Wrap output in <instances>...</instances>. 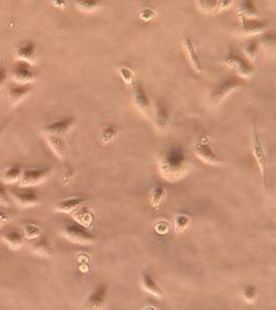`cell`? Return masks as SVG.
<instances>
[{
  "mask_svg": "<svg viewBox=\"0 0 276 310\" xmlns=\"http://www.w3.org/2000/svg\"><path fill=\"white\" fill-rule=\"evenodd\" d=\"M50 168H40V169H27L23 170L22 175L19 180L21 188H34L41 184L47 176L50 174Z\"/></svg>",
  "mask_w": 276,
  "mask_h": 310,
  "instance_id": "6",
  "label": "cell"
},
{
  "mask_svg": "<svg viewBox=\"0 0 276 310\" xmlns=\"http://www.w3.org/2000/svg\"><path fill=\"white\" fill-rule=\"evenodd\" d=\"M199 8L205 13H217L221 10L220 2H199Z\"/></svg>",
  "mask_w": 276,
  "mask_h": 310,
  "instance_id": "32",
  "label": "cell"
},
{
  "mask_svg": "<svg viewBox=\"0 0 276 310\" xmlns=\"http://www.w3.org/2000/svg\"><path fill=\"white\" fill-rule=\"evenodd\" d=\"M32 90H33L32 85H20V84L12 85L9 89V97L11 103L13 105H18L25 98H27V96L32 92Z\"/></svg>",
  "mask_w": 276,
  "mask_h": 310,
  "instance_id": "21",
  "label": "cell"
},
{
  "mask_svg": "<svg viewBox=\"0 0 276 310\" xmlns=\"http://www.w3.org/2000/svg\"><path fill=\"white\" fill-rule=\"evenodd\" d=\"M182 46H183L184 51H186V53H187L186 55H187V57H188V59H189V61H190L192 69H193L196 73L202 74L203 71H204V69H203V66H202L201 61H200V59H199V56H198V54H197V52H196V49H195V47H194L193 42H192L189 38H184V39L182 40Z\"/></svg>",
  "mask_w": 276,
  "mask_h": 310,
  "instance_id": "15",
  "label": "cell"
},
{
  "mask_svg": "<svg viewBox=\"0 0 276 310\" xmlns=\"http://www.w3.org/2000/svg\"><path fill=\"white\" fill-rule=\"evenodd\" d=\"M243 52L245 54V58L248 59L250 64H254L258 59L259 53V43L257 41H249L243 46Z\"/></svg>",
  "mask_w": 276,
  "mask_h": 310,
  "instance_id": "27",
  "label": "cell"
},
{
  "mask_svg": "<svg viewBox=\"0 0 276 310\" xmlns=\"http://www.w3.org/2000/svg\"><path fill=\"white\" fill-rule=\"evenodd\" d=\"M223 64L230 69L235 70L238 75L245 80H250L254 74V67L245 57H242L237 51L232 49L227 57L223 60Z\"/></svg>",
  "mask_w": 276,
  "mask_h": 310,
  "instance_id": "2",
  "label": "cell"
},
{
  "mask_svg": "<svg viewBox=\"0 0 276 310\" xmlns=\"http://www.w3.org/2000/svg\"><path fill=\"white\" fill-rule=\"evenodd\" d=\"M11 219L12 217L8 213L0 211V229L6 226L7 224H9L11 222Z\"/></svg>",
  "mask_w": 276,
  "mask_h": 310,
  "instance_id": "38",
  "label": "cell"
},
{
  "mask_svg": "<svg viewBox=\"0 0 276 310\" xmlns=\"http://www.w3.org/2000/svg\"><path fill=\"white\" fill-rule=\"evenodd\" d=\"M119 74H120V77L122 79V81H124L126 84H133L134 81H135V76H134V73L128 69V68H121L119 70Z\"/></svg>",
  "mask_w": 276,
  "mask_h": 310,
  "instance_id": "33",
  "label": "cell"
},
{
  "mask_svg": "<svg viewBox=\"0 0 276 310\" xmlns=\"http://www.w3.org/2000/svg\"><path fill=\"white\" fill-rule=\"evenodd\" d=\"M118 136V130L114 127H108L106 128L100 136V141L104 145H108L112 143Z\"/></svg>",
  "mask_w": 276,
  "mask_h": 310,
  "instance_id": "30",
  "label": "cell"
},
{
  "mask_svg": "<svg viewBox=\"0 0 276 310\" xmlns=\"http://www.w3.org/2000/svg\"><path fill=\"white\" fill-rule=\"evenodd\" d=\"M0 206H10L8 191L4 183H0Z\"/></svg>",
  "mask_w": 276,
  "mask_h": 310,
  "instance_id": "35",
  "label": "cell"
},
{
  "mask_svg": "<svg viewBox=\"0 0 276 310\" xmlns=\"http://www.w3.org/2000/svg\"><path fill=\"white\" fill-rule=\"evenodd\" d=\"M33 253L42 258H50L53 255V250L51 246V242L45 236H41L38 238L37 242L34 245Z\"/></svg>",
  "mask_w": 276,
  "mask_h": 310,
  "instance_id": "22",
  "label": "cell"
},
{
  "mask_svg": "<svg viewBox=\"0 0 276 310\" xmlns=\"http://www.w3.org/2000/svg\"><path fill=\"white\" fill-rule=\"evenodd\" d=\"M192 219L188 214L180 213L175 216L174 219V231L176 234H181L190 227Z\"/></svg>",
  "mask_w": 276,
  "mask_h": 310,
  "instance_id": "26",
  "label": "cell"
},
{
  "mask_svg": "<svg viewBox=\"0 0 276 310\" xmlns=\"http://www.w3.org/2000/svg\"><path fill=\"white\" fill-rule=\"evenodd\" d=\"M259 15L258 10L253 2H244L241 3L240 8L238 10V16L254 19Z\"/></svg>",
  "mask_w": 276,
  "mask_h": 310,
  "instance_id": "28",
  "label": "cell"
},
{
  "mask_svg": "<svg viewBox=\"0 0 276 310\" xmlns=\"http://www.w3.org/2000/svg\"><path fill=\"white\" fill-rule=\"evenodd\" d=\"M133 101L137 108V110L145 115L146 117H150L152 112V105L149 97L142 85L138 84L135 86L133 91Z\"/></svg>",
  "mask_w": 276,
  "mask_h": 310,
  "instance_id": "11",
  "label": "cell"
},
{
  "mask_svg": "<svg viewBox=\"0 0 276 310\" xmlns=\"http://www.w3.org/2000/svg\"><path fill=\"white\" fill-rule=\"evenodd\" d=\"M240 18V31L243 35H257L264 31L268 27V22L257 20V19H251V18Z\"/></svg>",
  "mask_w": 276,
  "mask_h": 310,
  "instance_id": "13",
  "label": "cell"
},
{
  "mask_svg": "<svg viewBox=\"0 0 276 310\" xmlns=\"http://www.w3.org/2000/svg\"><path fill=\"white\" fill-rule=\"evenodd\" d=\"M195 153L197 157L208 165H219L221 163L220 158L210 147L209 139L207 137H201L195 142Z\"/></svg>",
  "mask_w": 276,
  "mask_h": 310,
  "instance_id": "8",
  "label": "cell"
},
{
  "mask_svg": "<svg viewBox=\"0 0 276 310\" xmlns=\"http://www.w3.org/2000/svg\"><path fill=\"white\" fill-rule=\"evenodd\" d=\"M74 124V119L73 118H64L59 119L57 121H54L50 123L49 126L45 128V134L49 135H56V136H61L63 137L66 133H68Z\"/></svg>",
  "mask_w": 276,
  "mask_h": 310,
  "instance_id": "16",
  "label": "cell"
},
{
  "mask_svg": "<svg viewBox=\"0 0 276 310\" xmlns=\"http://www.w3.org/2000/svg\"><path fill=\"white\" fill-rule=\"evenodd\" d=\"M100 6L99 2H80L77 4L79 10L83 12H92L98 9Z\"/></svg>",
  "mask_w": 276,
  "mask_h": 310,
  "instance_id": "34",
  "label": "cell"
},
{
  "mask_svg": "<svg viewBox=\"0 0 276 310\" xmlns=\"http://www.w3.org/2000/svg\"><path fill=\"white\" fill-rule=\"evenodd\" d=\"M47 142L51 148V150L54 152L56 157L60 160H64L67 155V145L64 140V138L61 136H56V135H49L45 134Z\"/></svg>",
  "mask_w": 276,
  "mask_h": 310,
  "instance_id": "18",
  "label": "cell"
},
{
  "mask_svg": "<svg viewBox=\"0 0 276 310\" xmlns=\"http://www.w3.org/2000/svg\"><path fill=\"white\" fill-rule=\"evenodd\" d=\"M108 310H115V309H114V308H109Z\"/></svg>",
  "mask_w": 276,
  "mask_h": 310,
  "instance_id": "41",
  "label": "cell"
},
{
  "mask_svg": "<svg viewBox=\"0 0 276 310\" xmlns=\"http://www.w3.org/2000/svg\"><path fill=\"white\" fill-rule=\"evenodd\" d=\"M61 234L69 242L78 245H91L96 241L95 236L90 233L88 229L77 223L67 225Z\"/></svg>",
  "mask_w": 276,
  "mask_h": 310,
  "instance_id": "3",
  "label": "cell"
},
{
  "mask_svg": "<svg viewBox=\"0 0 276 310\" xmlns=\"http://www.w3.org/2000/svg\"><path fill=\"white\" fill-rule=\"evenodd\" d=\"M2 133H3V129H0V136H2Z\"/></svg>",
  "mask_w": 276,
  "mask_h": 310,
  "instance_id": "40",
  "label": "cell"
},
{
  "mask_svg": "<svg viewBox=\"0 0 276 310\" xmlns=\"http://www.w3.org/2000/svg\"><path fill=\"white\" fill-rule=\"evenodd\" d=\"M4 242L13 251H18L25 242V236L18 230L6 231L2 236Z\"/></svg>",
  "mask_w": 276,
  "mask_h": 310,
  "instance_id": "20",
  "label": "cell"
},
{
  "mask_svg": "<svg viewBox=\"0 0 276 310\" xmlns=\"http://www.w3.org/2000/svg\"><path fill=\"white\" fill-rule=\"evenodd\" d=\"M53 6L59 9H65L67 7V3L66 2H52Z\"/></svg>",
  "mask_w": 276,
  "mask_h": 310,
  "instance_id": "39",
  "label": "cell"
},
{
  "mask_svg": "<svg viewBox=\"0 0 276 310\" xmlns=\"http://www.w3.org/2000/svg\"><path fill=\"white\" fill-rule=\"evenodd\" d=\"M156 126L160 131H166L170 126V113L167 105L159 100L156 111Z\"/></svg>",
  "mask_w": 276,
  "mask_h": 310,
  "instance_id": "19",
  "label": "cell"
},
{
  "mask_svg": "<svg viewBox=\"0 0 276 310\" xmlns=\"http://www.w3.org/2000/svg\"><path fill=\"white\" fill-rule=\"evenodd\" d=\"M37 45L34 42H26L18 47L16 52L17 59L34 67L37 60Z\"/></svg>",
  "mask_w": 276,
  "mask_h": 310,
  "instance_id": "14",
  "label": "cell"
},
{
  "mask_svg": "<svg viewBox=\"0 0 276 310\" xmlns=\"http://www.w3.org/2000/svg\"><path fill=\"white\" fill-rule=\"evenodd\" d=\"M141 283V288L143 291H145L147 294L150 296H153L156 298H163L164 297V291L157 282V279L155 278L150 272L145 271L141 274L140 278Z\"/></svg>",
  "mask_w": 276,
  "mask_h": 310,
  "instance_id": "12",
  "label": "cell"
},
{
  "mask_svg": "<svg viewBox=\"0 0 276 310\" xmlns=\"http://www.w3.org/2000/svg\"><path fill=\"white\" fill-rule=\"evenodd\" d=\"M74 219L76 220L77 224L83 226L86 229H91L92 225H94V216H92V213L84 206H82L81 208H79L78 210H76L73 213Z\"/></svg>",
  "mask_w": 276,
  "mask_h": 310,
  "instance_id": "23",
  "label": "cell"
},
{
  "mask_svg": "<svg viewBox=\"0 0 276 310\" xmlns=\"http://www.w3.org/2000/svg\"><path fill=\"white\" fill-rule=\"evenodd\" d=\"M242 297L245 302L255 303L258 298V291L254 286H245L242 290Z\"/></svg>",
  "mask_w": 276,
  "mask_h": 310,
  "instance_id": "31",
  "label": "cell"
},
{
  "mask_svg": "<svg viewBox=\"0 0 276 310\" xmlns=\"http://www.w3.org/2000/svg\"><path fill=\"white\" fill-rule=\"evenodd\" d=\"M42 229L41 227L35 225V224H26L23 228V234L25 236V239L28 240H34L38 239L42 236Z\"/></svg>",
  "mask_w": 276,
  "mask_h": 310,
  "instance_id": "29",
  "label": "cell"
},
{
  "mask_svg": "<svg viewBox=\"0 0 276 310\" xmlns=\"http://www.w3.org/2000/svg\"><path fill=\"white\" fill-rule=\"evenodd\" d=\"M252 150L254 158L256 160V163L258 165V168L260 170V174L262 177L263 183L266 185V167H267V157L265 149L262 145V142L260 140L258 130H257V124L254 122V138H253V144H252Z\"/></svg>",
  "mask_w": 276,
  "mask_h": 310,
  "instance_id": "5",
  "label": "cell"
},
{
  "mask_svg": "<svg viewBox=\"0 0 276 310\" xmlns=\"http://www.w3.org/2000/svg\"><path fill=\"white\" fill-rule=\"evenodd\" d=\"M11 196L21 207H34L41 203L39 193L34 188H21L11 191Z\"/></svg>",
  "mask_w": 276,
  "mask_h": 310,
  "instance_id": "7",
  "label": "cell"
},
{
  "mask_svg": "<svg viewBox=\"0 0 276 310\" xmlns=\"http://www.w3.org/2000/svg\"><path fill=\"white\" fill-rule=\"evenodd\" d=\"M108 296V288L106 285H100L88 296L84 310H103Z\"/></svg>",
  "mask_w": 276,
  "mask_h": 310,
  "instance_id": "10",
  "label": "cell"
},
{
  "mask_svg": "<svg viewBox=\"0 0 276 310\" xmlns=\"http://www.w3.org/2000/svg\"><path fill=\"white\" fill-rule=\"evenodd\" d=\"M8 81V71L4 65H0V89H2Z\"/></svg>",
  "mask_w": 276,
  "mask_h": 310,
  "instance_id": "37",
  "label": "cell"
},
{
  "mask_svg": "<svg viewBox=\"0 0 276 310\" xmlns=\"http://www.w3.org/2000/svg\"><path fill=\"white\" fill-rule=\"evenodd\" d=\"M139 16H140L141 20H143L145 22H150L156 18V12L151 9H144L143 11L140 12Z\"/></svg>",
  "mask_w": 276,
  "mask_h": 310,
  "instance_id": "36",
  "label": "cell"
},
{
  "mask_svg": "<svg viewBox=\"0 0 276 310\" xmlns=\"http://www.w3.org/2000/svg\"><path fill=\"white\" fill-rule=\"evenodd\" d=\"M85 202H86V200L84 198H81V197L68 198L66 200L61 201L54 208V210L56 212H59V213H67V214L71 213V214H73L76 210H78L79 208L84 206Z\"/></svg>",
  "mask_w": 276,
  "mask_h": 310,
  "instance_id": "17",
  "label": "cell"
},
{
  "mask_svg": "<svg viewBox=\"0 0 276 310\" xmlns=\"http://www.w3.org/2000/svg\"><path fill=\"white\" fill-rule=\"evenodd\" d=\"M243 85V80L238 77H230L222 81L211 93V103L213 106L220 107L231 93Z\"/></svg>",
  "mask_w": 276,
  "mask_h": 310,
  "instance_id": "4",
  "label": "cell"
},
{
  "mask_svg": "<svg viewBox=\"0 0 276 310\" xmlns=\"http://www.w3.org/2000/svg\"><path fill=\"white\" fill-rule=\"evenodd\" d=\"M22 172H23V170L20 166L10 167L7 170H5L3 173V175H2L3 181L7 184H14L16 182H19Z\"/></svg>",
  "mask_w": 276,
  "mask_h": 310,
  "instance_id": "25",
  "label": "cell"
},
{
  "mask_svg": "<svg viewBox=\"0 0 276 310\" xmlns=\"http://www.w3.org/2000/svg\"><path fill=\"white\" fill-rule=\"evenodd\" d=\"M12 78L16 84L30 85L36 81V74L32 66L17 60L12 68Z\"/></svg>",
  "mask_w": 276,
  "mask_h": 310,
  "instance_id": "9",
  "label": "cell"
},
{
  "mask_svg": "<svg viewBox=\"0 0 276 310\" xmlns=\"http://www.w3.org/2000/svg\"><path fill=\"white\" fill-rule=\"evenodd\" d=\"M189 168V158L182 147L169 149L160 161V173L167 181L180 179Z\"/></svg>",
  "mask_w": 276,
  "mask_h": 310,
  "instance_id": "1",
  "label": "cell"
},
{
  "mask_svg": "<svg viewBox=\"0 0 276 310\" xmlns=\"http://www.w3.org/2000/svg\"><path fill=\"white\" fill-rule=\"evenodd\" d=\"M167 197V192L166 190L163 188V186L157 185L155 189L151 191L150 194V204L153 208L159 209L162 204L164 203L165 199Z\"/></svg>",
  "mask_w": 276,
  "mask_h": 310,
  "instance_id": "24",
  "label": "cell"
}]
</instances>
